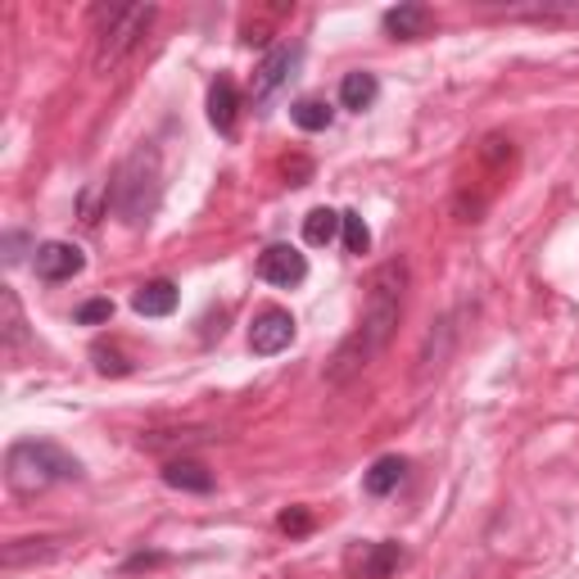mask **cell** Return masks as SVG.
<instances>
[{"instance_id": "cell-24", "label": "cell", "mask_w": 579, "mask_h": 579, "mask_svg": "<svg viewBox=\"0 0 579 579\" xmlns=\"http://www.w3.org/2000/svg\"><path fill=\"white\" fill-rule=\"evenodd\" d=\"M23 245H27V236H19V231H10V236H5V263H19V258H23V254H19Z\"/></svg>"}, {"instance_id": "cell-2", "label": "cell", "mask_w": 579, "mask_h": 579, "mask_svg": "<svg viewBox=\"0 0 579 579\" xmlns=\"http://www.w3.org/2000/svg\"><path fill=\"white\" fill-rule=\"evenodd\" d=\"M159 196H164V168H159V149L154 145L132 149L119 164V172H113V181L104 186V204L123 226H145L154 209H159Z\"/></svg>"}, {"instance_id": "cell-11", "label": "cell", "mask_w": 579, "mask_h": 579, "mask_svg": "<svg viewBox=\"0 0 579 579\" xmlns=\"http://www.w3.org/2000/svg\"><path fill=\"white\" fill-rule=\"evenodd\" d=\"M403 566V544L394 538H380V544H367L358 553V579H394V570Z\"/></svg>"}, {"instance_id": "cell-23", "label": "cell", "mask_w": 579, "mask_h": 579, "mask_svg": "<svg viewBox=\"0 0 579 579\" xmlns=\"http://www.w3.org/2000/svg\"><path fill=\"white\" fill-rule=\"evenodd\" d=\"M277 525L286 534H308V530H313V516H308V508H290V512L277 516Z\"/></svg>"}, {"instance_id": "cell-7", "label": "cell", "mask_w": 579, "mask_h": 579, "mask_svg": "<svg viewBox=\"0 0 579 579\" xmlns=\"http://www.w3.org/2000/svg\"><path fill=\"white\" fill-rule=\"evenodd\" d=\"M258 277L267 286H299L308 277V258L294 245H267L258 254Z\"/></svg>"}, {"instance_id": "cell-1", "label": "cell", "mask_w": 579, "mask_h": 579, "mask_svg": "<svg viewBox=\"0 0 579 579\" xmlns=\"http://www.w3.org/2000/svg\"><path fill=\"white\" fill-rule=\"evenodd\" d=\"M403 294H408V263L403 258H390L380 263L371 281H367V308L358 326L344 335V344L335 349V358L326 363V380L331 385H349L363 367L376 363V354L390 344L399 318H403Z\"/></svg>"}, {"instance_id": "cell-12", "label": "cell", "mask_w": 579, "mask_h": 579, "mask_svg": "<svg viewBox=\"0 0 579 579\" xmlns=\"http://www.w3.org/2000/svg\"><path fill=\"white\" fill-rule=\"evenodd\" d=\"M164 485L181 489V493H209L213 489V471L204 461H190V457H172L164 467Z\"/></svg>"}, {"instance_id": "cell-5", "label": "cell", "mask_w": 579, "mask_h": 579, "mask_svg": "<svg viewBox=\"0 0 579 579\" xmlns=\"http://www.w3.org/2000/svg\"><path fill=\"white\" fill-rule=\"evenodd\" d=\"M290 339H294V318L286 313V308H263V313L254 318V326H249V349L258 358H272L281 349H290Z\"/></svg>"}, {"instance_id": "cell-14", "label": "cell", "mask_w": 579, "mask_h": 579, "mask_svg": "<svg viewBox=\"0 0 579 579\" xmlns=\"http://www.w3.org/2000/svg\"><path fill=\"white\" fill-rule=\"evenodd\" d=\"M403 476H408V461L403 457H376L371 461V471L363 476V489L371 493V498H385V493H394L399 485H403Z\"/></svg>"}, {"instance_id": "cell-19", "label": "cell", "mask_w": 579, "mask_h": 579, "mask_svg": "<svg viewBox=\"0 0 579 579\" xmlns=\"http://www.w3.org/2000/svg\"><path fill=\"white\" fill-rule=\"evenodd\" d=\"M344 222H339V236H344V249H349V254H367L371 249V226L363 222V213H339Z\"/></svg>"}, {"instance_id": "cell-3", "label": "cell", "mask_w": 579, "mask_h": 579, "mask_svg": "<svg viewBox=\"0 0 579 579\" xmlns=\"http://www.w3.org/2000/svg\"><path fill=\"white\" fill-rule=\"evenodd\" d=\"M68 480H82V461L73 453H64L59 444L51 439H19L10 444L5 453V485L19 493V498H36L55 485H68Z\"/></svg>"}, {"instance_id": "cell-8", "label": "cell", "mask_w": 579, "mask_h": 579, "mask_svg": "<svg viewBox=\"0 0 579 579\" xmlns=\"http://www.w3.org/2000/svg\"><path fill=\"white\" fill-rule=\"evenodd\" d=\"M435 27V10L421 5V0H408V5H394L385 14V32L394 36V42H416V36H426Z\"/></svg>"}, {"instance_id": "cell-9", "label": "cell", "mask_w": 579, "mask_h": 579, "mask_svg": "<svg viewBox=\"0 0 579 579\" xmlns=\"http://www.w3.org/2000/svg\"><path fill=\"white\" fill-rule=\"evenodd\" d=\"M299 64V46H277V51H267V59L258 64V73H254V100L263 104L267 96H272L286 77H290V68Z\"/></svg>"}, {"instance_id": "cell-17", "label": "cell", "mask_w": 579, "mask_h": 579, "mask_svg": "<svg viewBox=\"0 0 579 579\" xmlns=\"http://www.w3.org/2000/svg\"><path fill=\"white\" fill-rule=\"evenodd\" d=\"M0 313H5V349H19V344H27V322H23L19 294L10 286L0 290Z\"/></svg>"}, {"instance_id": "cell-25", "label": "cell", "mask_w": 579, "mask_h": 579, "mask_svg": "<svg viewBox=\"0 0 579 579\" xmlns=\"http://www.w3.org/2000/svg\"><path fill=\"white\" fill-rule=\"evenodd\" d=\"M286 177H308V164H303V159H294V164H286Z\"/></svg>"}, {"instance_id": "cell-16", "label": "cell", "mask_w": 579, "mask_h": 579, "mask_svg": "<svg viewBox=\"0 0 579 579\" xmlns=\"http://www.w3.org/2000/svg\"><path fill=\"white\" fill-rule=\"evenodd\" d=\"M339 213L335 209H313V213H308L303 218V241L308 245H331L335 236H339Z\"/></svg>"}, {"instance_id": "cell-22", "label": "cell", "mask_w": 579, "mask_h": 579, "mask_svg": "<svg viewBox=\"0 0 579 579\" xmlns=\"http://www.w3.org/2000/svg\"><path fill=\"white\" fill-rule=\"evenodd\" d=\"M113 318V303L109 299H91V303H82L77 308V322H87V326H96V322H109Z\"/></svg>"}, {"instance_id": "cell-20", "label": "cell", "mask_w": 579, "mask_h": 579, "mask_svg": "<svg viewBox=\"0 0 579 579\" xmlns=\"http://www.w3.org/2000/svg\"><path fill=\"white\" fill-rule=\"evenodd\" d=\"M42 538H19V544H10L5 548V566H23L27 557H36V561H46V557H59L64 548H36Z\"/></svg>"}, {"instance_id": "cell-15", "label": "cell", "mask_w": 579, "mask_h": 579, "mask_svg": "<svg viewBox=\"0 0 579 579\" xmlns=\"http://www.w3.org/2000/svg\"><path fill=\"white\" fill-rule=\"evenodd\" d=\"M376 96H380V82H376V73H344V82H339V104L344 109H354V113H363V109H371L376 104Z\"/></svg>"}, {"instance_id": "cell-13", "label": "cell", "mask_w": 579, "mask_h": 579, "mask_svg": "<svg viewBox=\"0 0 579 579\" xmlns=\"http://www.w3.org/2000/svg\"><path fill=\"white\" fill-rule=\"evenodd\" d=\"M132 308L141 318H168V313H177V286L172 281H149L132 294Z\"/></svg>"}, {"instance_id": "cell-18", "label": "cell", "mask_w": 579, "mask_h": 579, "mask_svg": "<svg viewBox=\"0 0 579 579\" xmlns=\"http://www.w3.org/2000/svg\"><path fill=\"white\" fill-rule=\"evenodd\" d=\"M290 119H294V127H303V132H326L331 127V104H322V100H299L294 109H290Z\"/></svg>"}, {"instance_id": "cell-4", "label": "cell", "mask_w": 579, "mask_h": 579, "mask_svg": "<svg viewBox=\"0 0 579 579\" xmlns=\"http://www.w3.org/2000/svg\"><path fill=\"white\" fill-rule=\"evenodd\" d=\"M154 23V5H100L96 10V51H91V68L96 73H113Z\"/></svg>"}, {"instance_id": "cell-21", "label": "cell", "mask_w": 579, "mask_h": 579, "mask_svg": "<svg viewBox=\"0 0 579 579\" xmlns=\"http://www.w3.org/2000/svg\"><path fill=\"white\" fill-rule=\"evenodd\" d=\"M91 358H96V371H100V376H127V371H132V363H127L119 349H109V344H96Z\"/></svg>"}, {"instance_id": "cell-6", "label": "cell", "mask_w": 579, "mask_h": 579, "mask_svg": "<svg viewBox=\"0 0 579 579\" xmlns=\"http://www.w3.org/2000/svg\"><path fill=\"white\" fill-rule=\"evenodd\" d=\"M32 254H36L32 263H36V277H42V281H73L87 267V254L77 245H68V241H46V245H36Z\"/></svg>"}, {"instance_id": "cell-10", "label": "cell", "mask_w": 579, "mask_h": 579, "mask_svg": "<svg viewBox=\"0 0 579 579\" xmlns=\"http://www.w3.org/2000/svg\"><path fill=\"white\" fill-rule=\"evenodd\" d=\"M236 119H241V91L231 77H218L209 87V123L222 132V136H236Z\"/></svg>"}]
</instances>
